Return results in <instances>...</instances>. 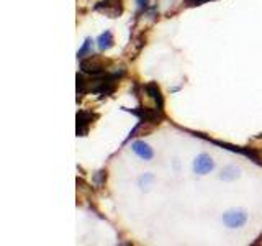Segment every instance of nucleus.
Here are the masks:
<instances>
[{
  "label": "nucleus",
  "mask_w": 262,
  "mask_h": 246,
  "mask_svg": "<svg viewBox=\"0 0 262 246\" xmlns=\"http://www.w3.org/2000/svg\"><path fill=\"white\" fill-rule=\"evenodd\" d=\"M123 110L136 115V117L139 118V121H143V123L159 125V123L164 120V112H161L158 107H156V109H151V107H139L138 110H131V109H123Z\"/></svg>",
  "instance_id": "obj_1"
},
{
  "label": "nucleus",
  "mask_w": 262,
  "mask_h": 246,
  "mask_svg": "<svg viewBox=\"0 0 262 246\" xmlns=\"http://www.w3.org/2000/svg\"><path fill=\"white\" fill-rule=\"evenodd\" d=\"M80 69L82 72L90 74L92 77L103 76V74H106V61H103L102 57H98V56L90 54L89 59H82Z\"/></svg>",
  "instance_id": "obj_2"
},
{
  "label": "nucleus",
  "mask_w": 262,
  "mask_h": 246,
  "mask_svg": "<svg viewBox=\"0 0 262 246\" xmlns=\"http://www.w3.org/2000/svg\"><path fill=\"white\" fill-rule=\"evenodd\" d=\"M94 8L97 12L110 16V18H118V16H121L123 10H125V5H123V0H102Z\"/></svg>",
  "instance_id": "obj_3"
},
{
  "label": "nucleus",
  "mask_w": 262,
  "mask_h": 246,
  "mask_svg": "<svg viewBox=\"0 0 262 246\" xmlns=\"http://www.w3.org/2000/svg\"><path fill=\"white\" fill-rule=\"evenodd\" d=\"M210 141L213 145H216V146L225 148V150H229V151H233V153H239V154L246 156V158L252 159L256 164H259V166H262V156L256 150H252V148H241V146H234V145L223 143V141H216V139H210Z\"/></svg>",
  "instance_id": "obj_4"
},
{
  "label": "nucleus",
  "mask_w": 262,
  "mask_h": 246,
  "mask_svg": "<svg viewBox=\"0 0 262 246\" xmlns=\"http://www.w3.org/2000/svg\"><path fill=\"white\" fill-rule=\"evenodd\" d=\"M98 118V115L89 110L77 112V136H85L89 133V128L92 127L94 120Z\"/></svg>",
  "instance_id": "obj_5"
},
{
  "label": "nucleus",
  "mask_w": 262,
  "mask_h": 246,
  "mask_svg": "<svg viewBox=\"0 0 262 246\" xmlns=\"http://www.w3.org/2000/svg\"><path fill=\"white\" fill-rule=\"evenodd\" d=\"M246 221H248V213L244 210L237 209V210H229L223 215V223L228 228H241Z\"/></svg>",
  "instance_id": "obj_6"
},
{
  "label": "nucleus",
  "mask_w": 262,
  "mask_h": 246,
  "mask_svg": "<svg viewBox=\"0 0 262 246\" xmlns=\"http://www.w3.org/2000/svg\"><path fill=\"white\" fill-rule=\"evenodd\" d=\"M213 168H215V162H213L211 156H208V154H199L193 161L195 174L205 176V174H208L210 171H213Z\"/></svg>",
  "instance_id": "obj_7"
},
{
  "label": "nucleus",
  "mask_w": 262,
  "mask_h": 246,
  "mask_svg": "<svg viewBox=\"0 0 262 246\" xmlns=\"http://www.w3.org/2000/svg\"><path fill=\"white\" fill-rule=\"evenodd\" d=\"M144 90H146V94L156 102V107H158L161 112H164V95L161 92V87L158 86V82H147L144 86Z\"/></svg>",
  "instance_id": "obj_8"
},
{
  "label": "nucleus",
  "mask_w": 262,
  "mask_h": 246,
  "mask_svg": "<svg viewBox=\"0 0 262 246\" xmlns=\"http://www.w3.org/2000/svg\"><path fill=\"white\" fill-rule=\"evenodd\" d=\"M133 151H135V154H138L139 158L141 159H144V161H149V159H152L154 158V151H152V148L147 145V143H144V141H135L133 143Z\"/></svg>",
  "instance_id": "obj_9"
},
{
  "label": "nucleus",
  "mask_w": 262,
  "mask_h": 246,
  "mask_svg": "<svg viewBox=\"0 0 262 246\" xmlns=\"http://www.w3.org/2000/svg\"><path fill=\"white\" fill-rule=\"evenodd\" d=\"M97 45H98V48H100V51H106V49L113 48V45H115V38H113V35H112V31L106 30L105 33H102V35L97 38Z\"/></svg>",
  "instance_id": "obj_10"
},
{
  "label": "nucleus",
  "mask_w": 262,
  "mask_h": 246,
  "mask_svg": "<svg viewBox=\"0 0 262 246\" xmlns=\"http://www.w3.org/2000/svg\"><path fill=\"white\" fill-rule=\"evenodd\" d=\"M223 180H234L239 177V169L237 168H233V166H229V168H225L223 171H221V176H220Z\"/></svg>",
  "instance_id": "obj_11"
},
{
  "label": "nucleus",
  "mask_w": 262,
  "mask_h": 246,
  "mask_svg": "<svg viewBox=\"0 0 262 246\" xmlns=\"http://www.w3.org/2000/svg\"><path fill=\"white\" fill-rule=\"evenodd\" d=\"M85 54H92V39L87 38L84 41V45H82V48L77 51V57H85Z\"/></svg>",
  "instance_id": "obj_12"
},
{
  "label": "nucleus",
  "mask_w": 262,
  "mask_h": 246,
  "mask_svg": "<svg viewBox=\"0 0 262 246\" xmlns=\"http://www.w3.org/2000/svg\"><path fill=\"white\" fill-rule=\"evenodd\" d=\"M105 180H106V171H98L97 174L94 176V182L97 187H100L105 184Z\"/></svg>",
  "instance_id": "obj_13"
},
{
  "label": "nucleus",
  "mask_w": 262,
  "mask_h": 246,
  "mask_svg": "<svg viewBox=\"0 0 262 246\" xmlns=\"http://www.w3.org/2000/svg\"><path fill=\"white\" fill-rule=\"evenodd\" d=\"M151 180H152V174H144V176L139 177V186H141V187L144 189L147 184L151 182Z\"/></svg>",
  "instance_id": "obj_14"
},
{
  "label": "nucleus",
  "mask_w": 262,
  "mask_h": 246,
  "mask_svg": "<svg viewBox=\"0 0 262 246\" xmlns=\"http://www.w3.org/2000/svg\"><path fill=\"white\" fill-rule=\"evenodd\" d=\"M205 2H208V0H187L188 5H202Z\"/></svg>",
  "instance_id": "obj_15"
},
{
  "label": "nucleus",
  "mask_w": 262,
  "mask_h": 246,
  "mask_svg": "<svg viewBox=\"0 0 262 246\" xmlns=\"http://www.w3.org/2000/svg\"><path fill=\"white\" fill-rule=\"evenodd\" d=\"M136 2H138L139 8H146L147 4H149V0H136Z\"/></svg>",
  "instance_id": "obj_16"
}]
</instances>
